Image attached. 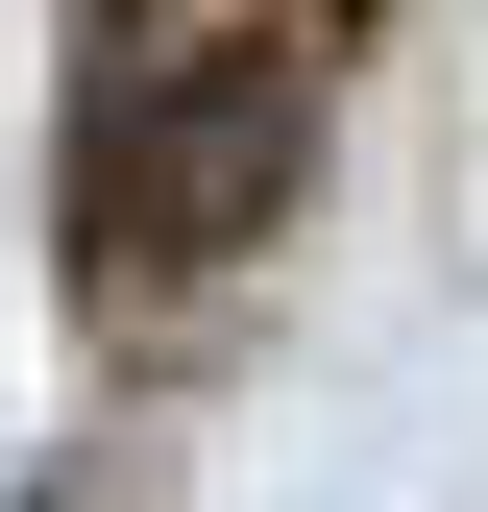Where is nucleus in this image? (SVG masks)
Returning a JSON list of instances; mask_svg holds the SVG:
<instances>
[{"label": "nucleus", "mask_w": 488, "mask_h": 512, "mask_svg": "<svg viewBox=\"0 0 488 512\" xmlns=\"http://www.w3.org/2000/svg\"><path fill=\"white\" fill-rule=\"evenodd\" d=\"M318 122H342L318 0H98L74 25V269L220 293L244 244L293 220Z\"/></svg>", "instance_id": "nucleus-1"}]
</instances>
